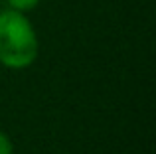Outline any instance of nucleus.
Here are the masks:
<instances>
[{
    "instance_id": "1",
    "label": "nucleus",
    "mask_w": 156,
    "mask_h": 154,
    "mask_svg": "<svg viewBox=\"0 0 156 154\" xmlns=\"http://www.w3.org/2000/svg\"><path fill=\"white\" fill-rule=\"evenodd\" d=\"M40 40L28 14L14 8L0 10V65L26 69L38 59Z\"/></svg>"
},
{
    "instance_id": "2",
    "label": "nucleus",
    "mask_w": 156,
    "mask_h": 154,
    "mask_svg": "<svg viewBox=\"0 0 156 154\" xmlns=\"http://www.w3.org/2000/svg\"><path fill=\"white\" fill-rule=\"evenodd\" d=\"M6 2H8V8H14V10H18V12L28 14V12H32L34 8H38L42 0H6Z\"/></svg>"
},
{
    "instance_id": "3",
    "label": "nucleus",
    "mask_w": 156,
    "mask_h": 154,
    "mask_svg": "<svg viewBox=\"0 0 156 154\" xmlns=\"http://www.w3.org/2000/svg\"><path fill=\"white\" fill-rule=\"evenodd\" d=\"M0 154H14V142L4 131H0Z\"/></svg>"
}]
</instances>
